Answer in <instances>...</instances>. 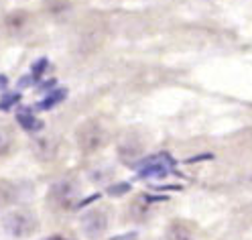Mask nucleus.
Segmentation results:
<instances>
[{"label": "nucleus", "mask_w": 252, "mask_h": 240, "mask_svg": "<svg viewBox=\"0 0 252 240\" xmlns=\"http://www.w3.org/2000/svg\"><path fill=\"white\" fill-rule=\"evenodd\" d=\"M17 198V189L10 183H0V207H6Z\"/></svg>", "instance_id": "nucleus-8"}, {"label": "nucleus", "mask_w": 252, "mask_h": 240, "mask_svg": "<svg viewBox=\"0 0 252 240\" xmlns=\"http://www.w3.org/2000/svg\"><path fill=\"white\" fill-rule=\"evenodd\" d=\"M45 240H63V238H57V236H53V238H45Z\"/></svg>", "instance_id": "nucleus-14"}, {"label": "nucleus", "mask_w": 252, "mask_h": 240, "mask_svg": "<svg viewBox=\"0 0 252 240\" xmlns=\"http://www.w3.org/2000/svg\"><path fill=\"white\" fill-rule=\"evenodd\" d=\"M63 96H65V92H63V90H57V92L51 96V98H47V100L41 102V108H51V106H55V102L63 100Z\"/></svg>", "instance_id": "nucleus-11"}, {"label": "nucleus", "mask_w": 252, "mask_h": 240, "mask_svg": "<svg viewBox=\"0 0 252 240\" xmlns=\"http://www.w3.org/2000/svg\"><path fill=\"white\" fill-rule=\"evenodd\" d=\"M4 230L14 238H27L37 230V216L29 210H14L4 216L2 220Z\"/></svg>", "instance_id": "nucleus-2"}, {"label": "nucleus", "mask_w": 252, "mask_h": 240, "mask_svg": "<svg viewBox=\"0 0 252 240\" xmlns=\"http://www.w3.org/2000/svg\"><path fill=\"white\" fill-rule=\"evenodd\" d=\"M12 147V133L8 126H0V155L8 153V149Z\"/></svg>", "instance_id": "nucleus-9"}, {"label": "nucleus", "mask_w": 252, "mask_h": 240, "mask_svg": "<svg viewBox=\"0 0 252 240\" xmlns=\"http://www.w3.org/2000/svg\"><path fill=\"white\" fill-rule=\"evenodd\" d=\"M14 100H19V96H6V98L2 100V104H0V106H2V108H8L10 102H14Z\"/></svg>", "instance_id": "nucleus-12"}, {"label": "nucleus", "mask_w": 252, "mask_h": 240, "mask_svg": "<svg viewBox=\"0 0 252 240\" xmlns=\"http://www.w3.org/2000/svg\"><path fill=\"white\" fill-rule=\"evenodd\" d=\"M106 140H108V135L98 120H88L77 129V147L88 155L102 149L106 145Z\"/></svg>", "instance_id": "nucleus-1"}, {"label": "nucleus", "mask_w": 252, "mask_h": 240, "mask_svg": "<svg viewBox=\"0 0 252 240\" xmlns=\"http://www.w3.org/2000/svg\"><path fill=\"white\" fill-rule=\"evenodd\" d=\"M106 226H108V218H106V212L102 210H92L82 216V228L90 238L100 236L106 230Z\"/></svg>", "instance_id": "nucleus-5"}, {"label": "nucleus", "mask_w": 252, "mask_h": 240, "mask_svg": "<svg viewBox=\"0 0 252 240\" xmlns=\"http://www.w3.org/2000/svg\"><path fill=\"white\" fill-rule=\"evenodd\" d=\"M4 86H6V77L0 75V88H4Z\"/></svg>", "instance_id": "nucleus-13"}, {"label": "nucleus", "mask_w": 252, "mask_h": 240, "mask_svg": "<svg viewBox=\"0 0 252 240\" xmlns=\"http://www.w3.org/2000/svg\"><path fill=\"white\" fill-rule=\"evenodd\" d=\"M4 27L8 31V35L12 37H23L27 35L31 27H33V17L25 10H17V12H10L8 17L4 19Z\"/></svg>", "instance_id": "nucleus-4"}, {"label": "nucleus", "mask_w": 252, "mask_h": 240, "mask_svg": "<svg viewBox=\"0 0 252 240\" xmlns=\"http://www.w3.org/2000/svg\"><path fill=\"white\" fill-rule=\"evenodd\" d=\"M71 194H73V187L69 183H57L53 187V194L51 196H53V200H57V204L65 206V202L71 200Z\"/></svg>", "instance_id": "nucleus-7"}, {"label": "nucleus", "mask_w": 252, "mask_h": 240, "mask_svg": "<svg viewBox=\"0 0 252 240\" xmlns=\"http://www.w3.org/2000/svg\"><path fill=\"white\" fill-rule=\"evenodd\" d=\"M35 149H37V153L43 159H53V155H55V142L49 137H43V138L35 140Z\"/></svg>", "instance_id": "nucleus-6"}, {"label": "nucleus", "mask_w": 252, "mask_h": 240, "mask_svg": "<svg viewBox=\"0 0 252 240\" xmlns=\"http://www.w3.org/2000/svg\"><path fill=\"white\" fill-rule=\"evenodd\" d=\"M19 122H21L23 129H27V131H37V129H41V122H37V118L31 116L29 112H21V114H19Z\"/></svg>", "instance_id": "nucleus-10"}, {"label": "nucleus", "mask_w": 252, "mask_h": 240, "mask_svg": "<svg viewBox=\"0 0 252 240\" xmlns=\"http://www.w3.org/2000/svg\"><path fill=\"white\" fill-rule=\"evenodd\" d=\"M173 167V161L169 155H155V157H149L145 163H140L138 167V175L140 177H165V175L171 171Z\"/></svg>", "instance_id": "nucleus-3"}]
</instances>
